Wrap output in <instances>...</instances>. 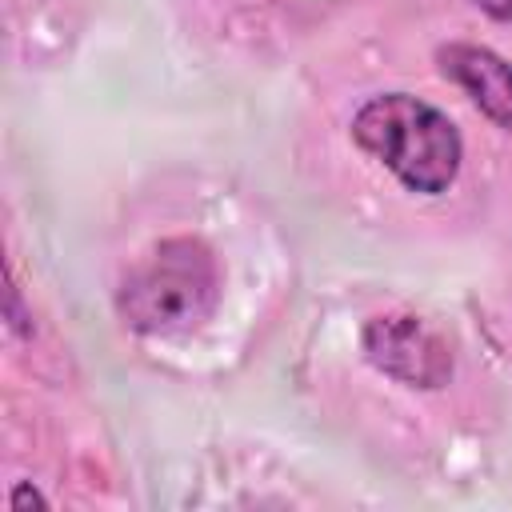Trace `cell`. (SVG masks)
<instances>
[{"label":"cell","instance_id":"obj_1","mask_svg":"<svg viewBox=\"0 0 512 512\" xmlns=\"http://www.w3.org/2000/svg\"><path fill=\"white\" fill-rule=\"evenodd\" d=\"M220 304V264L200 236L152 244L116 288V316L140 336L196 332Z\"/></svg>","mask_w":512,"mask_h":512},{"label":"cell","instance_id":"obj_5","mask_svg":"<svg viewBox=\"0 0 512 512\" xmlns=\"http://www.w3.org/2000/svg\"><path fill=\"white\" fill-rule=\"evenodd\" d=\"M8 508H12V512H28V508H48V496H44L40 488H32V484L24 480V484H16V488L8 492Z\"/></svg>","mask_w":512,"mask_h":512},{"label":"cell","instance_id":"obj_4","mask_svg":"<svg viewBox=\"0 0 512 512\" xmlns=\"http://www.w3.org/2000/svg\"><path fill=\"white\" fill-rule=\"evenodd\" d=\"M436 64L440 72L464 88V96L504 132H512V64L484 48V44H468V40H452L436 48Z\"/></svg>","mask_w":512,"mask_h":512},{"label":"cell","instance_id":"obj_3","mask_svg":"<svg viewBox=\"0 0 512 512\" xmlns=\"http://www.w3.org/2000/svg\"><path fill=\"white\" fill-rule=\"evenodd\" d=\"M360 348L376 372L392 376L404 388L432 392L452 380V348L420 316H408V312L372 316L360 332Z\"/></svg>","mask_w":512,"mask_h":512},{"label":"cell","instance_id":"obj_7","mask_svg":"<svg viewBox=\"0 0 512 512\" xmlns=\"http://www.w3.org/2000/svg\"><path fill=\"white\" fill-rule=\"evenodd\" d=\"M480 12H488L492 20H500V24H508L512 20V0H472Z\"/></svg>","mask_w":512,"mask_h":512},{"label":"cell","instance_id":"obj_2","mask_svg":"<svg viewBox=\"0 0 512 512\" xmlns=\"http://www.w3.org/2000/svg\"><path fill=\"white\" fill-rule=\"evenodd\" d=\"M360 152L380 160L408 192L440 196L460 176L464 140L460 128L428 100L412 92L368 96L348 124Z\"/></svg>","mask_w":512,"mask_h":512},{"label":"cell","instance_id":"obj_6","mask_svg":"<svg viewBox=\"0 0 512 512\" xmlns=\"http://www.w3.org/2000/svg\"><path fill=\"white\" fill-rule=\"evenodd\" d=\"M32 316H24V308H20V288H16V280L8 276V324L24 336V332H32V324H28Z\"/></svg>","mask_w":512,"mask_h":512}]
</instances>
